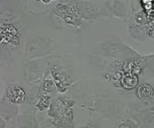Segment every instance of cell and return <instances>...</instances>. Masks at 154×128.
I'll use <instances>...</instances> for the list:
<instances>
[{
    "mask_svg": "<svg viewBox=\"0 0 154 128\" xmlns=\"http://www.w3.org/2000/svg\"><path fill=\"white\" fill-rule=\"evenodd\" d=\"M73 101L70 99L59 97L54 102H51L48 115L54 120V126H67L73 119L72 106Z\"/></svg>",
    "mask_w": 154,
    "mask_h": 128,
    "instance_id": "1",
    "label": "cell"
},
{
    "mask_svg": "<svg viewBox=\"0 0 154 128\" xmlns=\"http://www.w3.org/2000/svg\"><path fill=\"white\" fill-rule=\"evenodd\" d=\"M52 13L53 15L59 18L65 24L74 28L81 26L84 20L75 1L60 2L57 4L53 8Z\"/></svg>",
    "mask_w": 154,
    "mask_h": 128,
    "instance_id": "2",
    "label": "cell"
},
{
    "mask_svg": "<svg viewBox=\"0 0 154 128\" xmlns=\"http://www.w3.org/2000/svg\"><path fill=\"white\" fill-rule=\"evenodd\" d=\"M21 40V33L19 26L15 23L4 20L0 26V41L1 44H11L19 46Z\"/></svg>",
    "mask_w": 154,
    "mask_h": 128,
    "instance_id": "3",
    "label": "cell"
},
{
    "mask_svg": "<svg viewBox=\"0 0 154 128\" xmlns=\"http://www.w3.org/2000/svg\"><path fill=\"white\" fill-rule=\"evenodd\" d=\"M52 77L55 84V87H57L59 92H62V93L66 92L72 84L70 78H69L59 66H54L52 67Z\"/></svg>",
    "mask_w": 154,
    "mask_h": 128,
    "instance_id": "4",
    "label": "cell"
},
{
    "mask_svg": "<svg viewBox=\"0 0 154 128\" xmlns=\"http://www.w3.org/2000/svg\"><path fill=\"white\" fill-rule=\"evenodd\" d=\"M6 96L8 99L14 104H21L25 102L26 93L24 90L18 84H11L7 89Z\"/></svg>",
    "mask_w": 154,
    "mask_h": 128,
    "instance_id": "5",
    "label": "cell"
},
{
    "mask_svg": "<svg viewBox=\"0 0 154 128\" xmlns=\"http://www.w3.org/2000/svg\"><path fill=\"white\" fill-rule=\"evenodd\" d=\"M121 82L125 89H133L137 83V78L132 73H128L122 78Z\"/></svg>",
    "mask_w": 154,
    "mask_h": 128,
    "instance_id": "6",
    "label": "cell"
},
{
    "mask_svg": "<svg viewBox=\"0 0 154 128\" xmlns=\"http://www.w3.org/2000/svg\"><path fill=\"white\" fill-rule=\"evenodd\" d=\"M51 105V97L50 93H45V94H41V97L39 101L36 104V108L39 111H45L48 109Z\"/></svg>",
    "mask_w": 154,
    "mask_h": 128,
    "instance_id": "7",
    "label": "cell"
},
{
    "mask_svg": "<svg viewBox=\"0 0 154 128\" xmlns=\"http://www.w3.org/2000/svg\"><path fill=\"white\" fill-rule=\"evenodd\" d=\"M152 93H153V90L148 84H144L142 86H140L137 91V97L141 99H147L150 98L152 96Z\"/></svg>",
    "mask_w": 154,
    "mask_h": 128,
    "instance_id": "8",
    "label": "cell"
},
{
    "mask_svg": "<svg viewBox=\"0 0 154 128\" xmlns=\"http://www.w3.org/2000/svg\"><path fill=\"white\" fill-rule=\"evenodd\" d=\"M55 86V84L54 80H45V82L42 85V87L40 89V94H45V93H50Z\"/></svg>",
    "mask_w": 154,
    "mask_h": 128,
    "instance_id": "9",
    "label": "cell"
},
{
    "mask_svg": "<svg viewBox=\"0 0 154 128\" xmlns=\"http://www.w3.org/2000/svg\"><path fill=\"white\" fill-rule=\"evenodd\" d=\"M147 14V23L151 27V29L154 30V8L149 11L146 12Z\"/></svg>",
    "mask_w": 154,
    "mask_h": 128,
    "instance_id": "10",
    "label": "cell"
},
{
    "mask_svg": "<svg viewBox=\"0 0 154 128\" xmlns=\"http://www.w3.org/2000/svg\"><path fill=\"white\" fill-rule=\"evenodd\" d=\"M41 1L43 2L44 4H50L53 1H55V0H41Z\"/></svg>",
    "mask_w": 154,
    "mask_h": 128,
    "instance_id": "11",
    "label": "cell"
}]
</instances>
